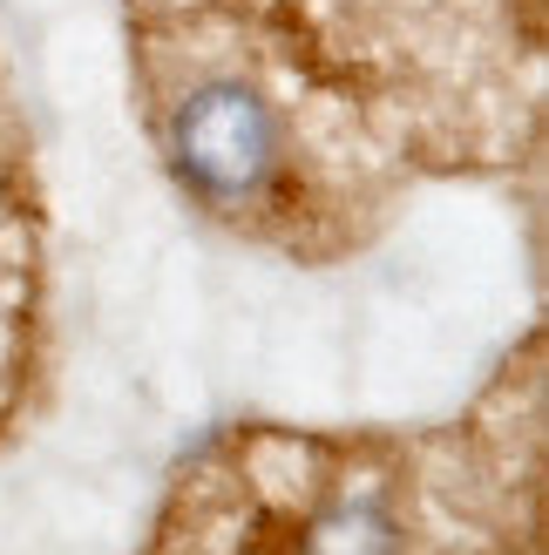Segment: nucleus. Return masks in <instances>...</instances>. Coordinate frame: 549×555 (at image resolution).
<instances>
[{"mask_svg":"<svg viewBox=\"0 0 549 555\" xmlns=\"http://www.w3.org/2000/svg\"><path fill=\"white\" fill-rule=\"evenodd\" d=\"M163 156L210 210H252L285 170V122L244 75H197L163 116Z\"/></svg>","mask_w":549,"mask_h":555,"instance_id":"1","label":"nucleus"},{"mask_svg":"<svg viewBox=\"0 0 549 555\" xmlns=\"http://www.w3.org/2000/svg\"><path fill=\"white\" fill-rule=\"evenodd\" d=\"M298 555H400V521L373 494H340L312 515Z\"/></svg>","mask_w":549,"mask_h":555,"instance_id":"2","label":"nucleus"}]
</instances>
